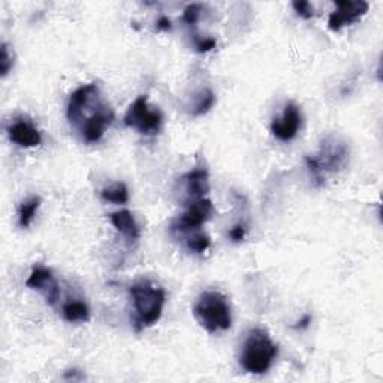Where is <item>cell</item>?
<instances>
[{"instance_id": "cell-16", "label": "cell", "mask_w": 383, "mask_h": 383, "mask_svg": "<svg viewBox=\"0 0 383 383\" xmlns=\"http://www.w3.org/2000/svg\"><path fill=\"white\" fill-rule=\"evenodd\" d=\"M101 196H102V200L107 203L116 204V205H123L129 201V190H127V186L124 183H116L109 188L102 189Z\"/></svg>"}, {"instance_id": "cell-10", "label": "cell", "mask_w": 383, "mask_h": 383, "mask_svg": "<svg viewBox=\"0 0 383 383\" xmlns=\"http://www.w3.org/2000/svg\"><path fill=\"white\" fill-rule=\"evenodd\" d=\"M114 120V112L105 104L99 108L92 117H89L86 122L81 123L80 131L82 135V139L87 144H95L97 141H101L104 136L107 127Z\"/></svg>"}, {"instance_id": "cell-19", "label": "cell", "mask_w": 383, "mask_h": 383, "mask_svg": "<svg viewBox=\"0 0 383 383\" xmlns=\"http://www.w3.org/2000/svg\"><path fill=\"white\" fill-rule=\"evenodd\" d=\"M201 12H203V5H200V4H192L186 9H184L183 21L186 23L188 26H190V27H195L198 24V21H200Z\"/></svg>"}, {"instance_id": "cell-23", "label": "cell", "mask_w": 383, "mask_h": 383, "mask_svg": "<svg viewBox=\"0 0 383 383\" xmlns=\"http://www.w3.org/2000/svg\"><path fill=\"white\" fill-rule=\"evenodd\" d=\"M244 237H246V228L243 225H235L230 231V238L234 241V243H239V241L244 239Z\"/></svg>"}, {"instance_id": "cell-7", "label": "cell", "mask_w": 383, "mask_h": 383, "mask_svg": "<svg viewBox=\"0 0 383 383\" xmlns=\"http://www.w3.org/2000/svg\"><path fill=\"white\" fill-rule=\"evenodd\" d=\"M370 9V5L362 0H343V2H335V11L331 12L328 18V27L333 32H340L345 26H349L352 23H357L361 17Z\"/></svg>"}, {"instance_id": "cell-8", "label": "cell", "mask_w": 383, "mask_h": 383, "mask_svg": "<svg viewBox=\"0 0 383 383\" xmlns=\"http://www.w3.org/2000/svg\"><path fill=\"white\" fill-rule=\"evenodd\" d=\"M26 286L29 289L39 291L44 293V296L47 298V303L50 306H54L60 298V288L58 285V281H55L51 269L47 266H41V265L33 266L29 279L26 280Z\"/></svg>"}, {"instance_id": "cell-5", "label": "cell", "mask_w": 383, "mask_h": 383, "mask_svg": "<svg viewBox=\"0 0 383 383\" xmlns=\"http://www.w3.org/2000/svg\"><path fill=\"white\" fill-rule=\"evenodd\" d=\"M124 124L131 127V129L138 131L139 134L150 136L161 132L163 116L159 109H151L149 107L147 96L141 95L127 109L124 116Z\"/></svg>"}, {"instance_id": "cell-12", "label": "cell", "mask_w": 383, "mask_h": 383, "mask_svg": "<svg viewBox=\"0 0 383 383\" xmlns=\"http://www.w3.org/2000/svg\"><path fill=\"white\" fill-rule=\"evenodd\" d=\"M184 184H186V192L193 201L203 200L210 192V178L208 171L205 168H195L190 173L183 177Z\"/></svg>"}, {"instance_id": "cell-15", "label": "cell", "mask_w": 383, "mask_h": 383, "mask_svg": "<svg viewBox=\"0 0 383 383\" xmlns=\"http://www.w3.org/2000/svg\"><path fill=\"white\" fill-rule=\"evenodd\" d=\"M41 205V198L39 196H31L29 200H26L21 203L20 210H18V223L21 228H29L31 223L33 222L36 211Z\"/></svg>"}, {"instance_id": "cell-24", "label": "cell", "mask_w": 383, "mask_h": 383, "mask_svg": "<svg viewBox=\"0 0 383 383\" xmlns=\"http://www.w3.org/2000/svg\"><path fill=\"white\" fill-rule=\"evenodd\" d=\"M169 29H171V21H169V18H166V17H161L158 20V31L168 32Z\"/></svg>"}, {"instance_id": "cell-17", "label": "cell", "mask_w": 383, "mask_h": 383, "mask_svg": "<svg viewBox=\"0 0 383 383\" xmlns=\"http://www.w3.org/2000/svg\"><path fill=\"white\" fill-rule=\"evenodd\" d=\"M215 104H216V95L210 89H204L200 92V95H198L195 107L192 109V114L204 116L212 107H215Z\"/></svg>"}, {"instance_id": "cell-6", "label": "cell", "mask_w": 383, "mask_h": 383, "mask_svg": "<svg viewBox=\"0 0 383 383\" xmlns=\"http://www.w3.org/2000/svg\"><path fill=\"white\" fill-rule=\"evenodd\" d=\"M212 215H215V207H212L211 201L207 200V198L192 201L188 210L184 211L181 217L177 220V223L173 225V230L178 231L180 234L196 231L200 230L204 223H207Z\"/></svg>"}, {"instance_id": "cell-11", "label": "cell", "mask_w": 383, "mask_h": 383, "mask_svg": "<svg viewBox=\"0 0 383 383\" xmlns=\"http://www.w3.org/2000/svg\"><path fill=\"white\" fill-rule=\"evenodd\" d=\"M8 135L14 144H17L18 147H23V149L38 147L42 143L41 132L29 120H24V119H18L14 122L8 127Z\"/></svg>"}, {"instance_id": "cell-9", "label": "cell", "mask_w": 383, "mask_h": 383, "mask_svg": "<svg viewBox=\"0 0 383 383\" xmlns=\"http://www.w3.org/2000/svg\"><path fill=\"white\" fill-rule=\"evenodd\" d=\"M301 120L303 117L300 108L291 102L285 107L281 117L273 120L271 132L279 141L288 143V141H292L298 135V131L301 127Z\"/></svg>"}, {"instance_id": "cell-21", "label": "cell", "mask_w": 383, "mask_h": 383, "mask_svg": "<svg viewBox=\"0 0 383 383\" xmlns=\"http://www.w3.org/2000/svg\"><path fill=\"white\" fill-rule=\"evenodd\" d=\"M295 12L298 14V16L303 17L304 20H310L315 17V8L311 6L310 2H307V0H300V2H293L292 4Z\"/></svg>"}, {"instance_id": "cell-22", "label": "cell", "mask_w": 383, "mask_h": 383, "mask_svg": "<svg viewBox=\"0 0 383 383\" xmlns=\"http://www.w3.org/2000/svg\"><path fill=\"white\" fill-rule=\"evenodd\" d=\"M217 41L215 38H195V47L198 53H208L215 50Z\"/></svg>"}, {"instance_id": "cell-2", "label": "cell", "mask_w": 383, "mask_h": 383, "mask_svg": "<svg viewBox=\"0 0 383 383\" xmlns=\"http://www.w3.org/2000/svg\"><path fill=\"white\" fill-rule=\"evenodd\" d=\"M277 346L262 328H254L249 333L241 349L239 362L244 370L252 374H264L271 368L277 358Z\"/></svg>"}, {"instance_id": "cell-25", "label": "cell", "mask_w": 383, "mask_h": 383, "mask_svg": "<svg viewBox=\"0 0 383 383\" xmlns=\"http://www.w3.org/2000/svg\"><path fill=\"white\" fill-rule=\"evenodd\" d=\"M310 323H311V318L310 316H304L300 322H298V325L293 326V328L295 330H306Z\"/></svg>"}, {"instance_id": "cell-4", "label": "cell", "mask_w": 383, "mask_h": 383, "mask_svg": "<svg viewBox=\"0 0 383 383\" xmlns=\"http://www.w3.org/2000/svg\"><path fill=\"white\" fill-rule=\"evenodd\" d=\"M349 149L346 143L335 136L325 138L320 150L316 156H307L306 163L311 176L315 177L318 184H323L325 173H337L347 165Z\"/></svg>"}, {"instance_id": "cell-14", "label": "cell", "mask_w": 383, "mask_h": 383, "mask_svg": "<svg viewBox=\"0 0 383 383\" xmlns=\"http://www.w3.org/2000/svg\"><path fill=\"white\" fill-rule=\"evenodd\" d=\"M62 315L63 319L70 323L89 322L90 310L89 306L84 301H68L62 307Z\"/></svg>"}, {"instance_id": "cell-13", "label": "cell", "mask_w": 383, "mask_h": 383, "mask_svg": "<svg viewBox=\"0 0 383 383\" xmlns=\"http://www.w3.org/2000/svg\"><path fill=\"white\" fill-rule=\"evenodd\" d=\"M111 223L114 225V228L129 241H138L139 239V228L138 223L134 217L132 212L129 210H122V211H116L112 212L109 216Z\"/></svg>"}, {"instance_id": "cell-20", "label": "cell", "mask_w": 383, "mask_h": 383, "mask_svg": "<svg viewBox=\"0 0 383 383\" xmlns=\"http://www.w3.org/2000/svg\"><path fill=\"white\" fill-rule=\"evenodd\" d=\"M14 68V55L6 44H2V54H0V75L6 77L9 70Z\"/></svg>"}, {"instance_id": "cell-1", "label": "cell", "mask_w": 383, "mask_h": 383, "mask_svg": "<svg viewBox=\"0 0 383 383\" xmlns=\"http://www.w3.org/2000/svg\"><path fill=\"white\" fill-rule=\"evenodd\" d=\"M131 296L135 307L136 331L158 323L166 303V292L149 280H141L131 286Z\"/></svg>"}, {"instance_id": "cell-18", "label": "cell", "mask_w": 383, "mask_h": 383, "mask_svg": "<svg viewBox=\"0 0 383 383\" xmlns=\"http://www.w3.org/2000/svg\"><path fill=\"white\" fill-rule=\"evenodd\" d=\"M186 246L193 253H204V252H207L210 249L211 239L204 232H196V234H193L192 237L188 238Z\"/></svg>"}, {"instance_id": "cell-3", "label": "cell", "mask_w": 383, "mask_h": 383, "mask_svg": "<svg viewBox=\"0 0 383 383\" xmlns=\"http://www.w3.org/2000/svg\"><path fill=\"white\" fill-rule=\"evenodd\" d=\"M193 315L211 334L231 328V307L226 296L220 292H204L198 298L193 307Z\"/></svg>"}]
</instances>
